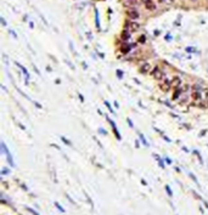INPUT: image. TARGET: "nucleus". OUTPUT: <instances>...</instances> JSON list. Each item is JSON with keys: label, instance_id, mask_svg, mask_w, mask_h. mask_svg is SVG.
<instances>
[{"label": "nucleus", "instance_id": "obj_1", "mask_svg": "<svg viewBox=\"0 0 208 215\" xmlns=\"http://www.w3.org/2000/svg\"><path fill=\"white\" fill-rule=\"evenodd\" d=\"M192 100H194V102L196 103V105H200V102L202 101V100H205L203 99V94H202V88H200V86H192Z\"/></svg>", "mask_w": 208, "mask_h": 215}, {"label": "nucleus", "instance_id": "obj_2", "mask_svg": "<svg viewBox=\"0 0 208 215\" xmlns=\"http://www.w3.org/2000/svg\"><path fill=\"white\" fill-rule=\"evenodd\" d=\"M151 76H152L156 80H163L164 73L160 67H155L152 71H151Z\"/></svg>", "mask_w": 208, "mask_h": 215}, {"label": "nucleus", "instance_id": "obj_3", "mask_svg": "<svg viewBox=\"0 0 208 215\" xmlns=\"http://www.w3.org/2000/svg\"><path fill=\"white\" fill-rule=\"evenodd\" d=\"M160 89L162 91H164V92H168V91L172 89V83H170V80L169 79H163L161 83H160Z\"/></svg>", "mask_w": 208, "mask_h": 215}, {"label": "nucleus", "instance_id": "obj_4", "mask_svg": "<svg viewBox=\"0 0 208 215\" xmlns=\"http://www.w3.org/2000/svg\"><path fill=\"white\" fill-rule=\"evenodd\" d=\"M170 83H172V89H179L180 88V85H181V78L180 77H178V76H175V77H173L172 79H170Z\"/></svg>", "mask_w": 208, "mask_h": 215}, {"label": "nucleus", "instance_id": "obj_5", "mask_svg": "<svg viewBox=\"0 0 208 215\" xmlns=\"http://www.w3.org/2000/svg\"><path fill=\"white\" fill-rule=\"evenodd\" d=\"M150 71H151V65L150 63H142L141 66L139 67V72L141 73V74H147V73H150Z\"/></svg>", "mask_w": 208, "mask_h": 215}, {"label": "nucleus", "instance_id": "obj_6", "mask_svg": "<svg viewBox=\"0 0 208 215\" xmlns=\"http://www.w3.org/2000/svg\"><path fill=\"white\" fill-rule=\"evenodd\" d=\"M125 26L128 27V31H129V32H136V31H139V28H140V24L138 22H134V21L127 23Z\"/></svg>", "mask_w": 208, "mask_h": 215}, {"label": "nucleus", "instance_id": "obj_7", "mask_svg": "<svg viewBox=\"0 0 208 215\" xmlns=\"http://www.w3.org/2000/svg\"><path fill=\"white\" fill-rule=\"evenodd\" d=\"M127 15H128V17L130 18V20H138L139 18V12H138V10H135V9H129L128 11H127Z\"/></svg>", "mask_w": 208, "mask_h": 215}, {"label": "nucleus", "instance_id": "obj_8", "mask_svg": "<svg viewBox=\"0 0 208 215\" xmlns=\"http://www.w3.org/2000/svg\"><path fill=\"white\" fill-rule=\"evenodd\" d=\"M144 4H145V7L147 10H150V11H153L156 9V5H155V2L152 0H144Z\"/></svg>", "mask_w": 208, "mask_h": 215}, {"label": "nucleus", "instance_id": "obj_9", "mask_svg": "<svg viewBox=\"0 0 208 215\" xmlns=\"http://www.w3.org/2000/svg\"><path fill=\"white\" fill-rule=\"evenodd\" d=\"M122 38H123L124 40L129 39V38H130V34H129V31H128V32H127V31H124V32L122 33Z\"/></svg>", "mask_w": 208, "mask_h": 215}, {"label": "nucleus", "instance_id": "obj_10", "mask_svg": "<svg viewBox=\"0 0 208 215\" xmlns=\"http://www.w3.org/2000/svg\"><path fill=\"white\" fill-rule=\"evenodd\" d=\"M122 52H123V54L129 52V46H127V47H125V46H124V47H122Z\"/></svg>", "mask_w": 208, "mask_h": 215}, {"label": "nucleus", "instance_id": "obj_11", "mask_svg": "<svg viewBox=\"0 0 208 215\" xmlns=\"http://www.w3.org/2000/svg\"><path fill=\"white\" fill-rule=\"evenodd\" d=\"M165 190H167V192H168V194L172 197L173 196V193H172V191H170V188H169V186H165Z\"/></svg>", "mask_w": 208, "mask_h": 215}, {"label": "nucleus", "instance_id": "obj_12", "mask_svg": "<svg viewBox=\"0 0 208 215\" xmlns=\"http://www.w3.org/2000/svg\"><path fill=\"white\" fill-rule=\"evenodd\" d=\"M55 205H56V207H57V208H58V209H60V210H61L62 213H65V209H63V208H62V207H61L60 204H58V203H55Z\"/></svg>", "mask_w": 208, "mask_h": 215}, {"label": "nucleus", "instance_id": "obj_13", "mask_svg": "<svg viewBox=\"0 0 208 215\" xmlns=\"http://www.w3.org/2000/svg\"><path fill=\"white\" fill-rule=\"evenodd\" d=\"M27 209H28V212H31V213H32L33 215H39L38 213H37V212H35V210H33L32 208H27Z\"/></svg>", "mask_w": 208, "mask_h": 215}, {"label": "nucleus", "instance_id": "obj_14", "mask_svg": "<svg viewBox=\"0 0 208 215\" xmlns=\"http://www.w3.org/2000/svg\"><path fill=\"white\" fill-rule=\"evenodd\" d=\"M139 42H140L141 44H144V43H145V37H144V35H142V37H140V39H139Z\"/></svg>", "mask_w": 208, "mask_h": 215}, {"label": "nucleus", "instance_id": "obj_15", "mask_svg": "<svg viewBox=\"0 0 208 215\" xmlns=\"http://www.w3.org/2000/svg\"><path fill=\"white\" fill-rule=\"evenodd\" d=\"M190 1H192V2H194V1H197V0H190Z\"/></svg>", "mask_w": 208, "mask_h": 215}, {"label": "nucleus", "instance_id": "obj_16", "mask_svg": "<svg viewBox=\"0 0 208 215\" xmlns=\"http://www.w3.org/2000/svg\"><path fill=\"white\" fill-rule=\"evenodd\" d=\"M207 106H208V102H207Z\"/></svg>", "mask_w": 208, "mask_h": 215}, {"label": "nucleus", "instance_id": "obj_17", "mask_svg": "<svg viewBox=\"0 0 208 215\" xmlns=\"http://www.w3.org/2000/svg\"><path fill=\"white\" fill-rule=\"evenodd\" d=\"M207 1H208V0H207Z\"/></svg>", "mask_w": 208, "mask_h": 215}]
</instances>
